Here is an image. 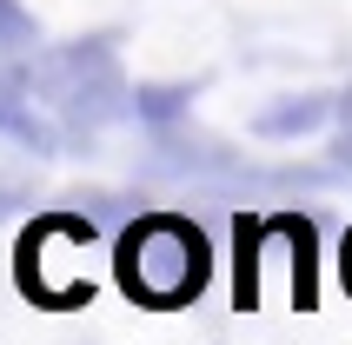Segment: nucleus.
I'll use <instances>...</instances> for the list:
<instances>
[{
  "mask_svg": "<svg viewBox=\"0 0 352 345\" xmlns=\"http://www.w3.org/2000/svg\"><path fill=\"white\" fill-rule=\"evenodd\" d=\"M120 286L140 306H186L206 292V239L199 226H186L179 212H140L133 226H120Z\"/></svg>",
  "mask_w": 352,
  "mask_h": 345,
  "instance_id": "obj_1",
  "label": "nucleus"
},
{
  "mask_svg": "<svg viewBox=\"0 0 352 345\" xmlns=\"http://www.w3.org/2000/svg\"><path fill=\"white\" fill-rule=\"evenodd\" d=\"M14 74L40 93V107H47L54 120H74V126H100V120L126 113V93H133L107 40H67V47H47V54L20 60Z\"/></svg>",
  "mask_w": 352,
  "mask_h": 345,
  "instance_id": "obj_2",
  "label": "nucleus"
},
{
  "mask_svg": "<svg viewBox=\"0 0 352 345\" xmlns=\"http://www.w3.org/2000/svg\"><path fill=\"white\" fill-rule=\"evenodd\" d=\"M0 140H14V146H27V153H60L54 113L40 107V93L14 74V67L0 74Z\"/></svg>",
  "mask_w": 352,
  "mask_h": 345,
  "instance_id": "obj_3",
  "label": "nucleus"
},
{
  "mask_svg": "<svg viewBox=\"0 0 352 345\" xmlns=\"http://www.w3.org/2000/svg\"><path fill=\"white\" fill-rule=\"evenodd\" d=\"M333 107H339L333 93H293V100H273V107H259L253 133H259V140H299V133H313V126H326V120H333Z\"/></svg>",
  "mask_w": 352,
  "mask_h": 345,
  "instance_id": "obj_4",
  "label": "nucleus"
},
{
  "mask_svg": "<svg viewBox=\"0 0 352 345\" xmlns=\"http://www.w3.org/2000/svg\"><path fill=\"white\" fill-rule=\"evenodd\" d=\"M186 100H193V87H186V80H146V87H133V93H126V113L146 120V126H173V120L186 113Z\"/></svg>",
  "mask_w": 352,
  "mask_h": 345,
  "instance_id": "obj_5",
  "label": "nucleus"
},
{
  "mask_svg": "<svg viewBox=\"0 0 352 345\" xmlns=\"http://www.w3.org/2000/svg\"><path fill=\"white\" fill-rule=\"evenodd\" d=\"M259 232H266V226H253V219L233 226V306L239 312L259 306Z\"/></svg>",
  "mask_w": 352,
  "mask_h": 345,
  "instance_id": "obj_6",
  "label": "nucleus"
},
{
  "mask_svg": "<svg viewBox=\"0 0 352 345\" xmlns=\"http://www.w3.org/2000/svg\"><path fill=\"white\" fill-rule=\"evenodd\" d=\"M67 206H74L94 232H113V226H133L140 212H146V199H133V192H74Z\"/></svg>",
  "mask_w": 352,
  "mask_h": 345,
  "instance_id": "obj_7",
  "label": "nucleus"
},
{
  "mask_svg": "<svg viewBox=\"0 0 352 345\" xmlns=\"http://www.w3.org/2000/svg\"><path fill=\"white\" fill-rule=\"evenodd\" d=\"M273 226L293 239V299H299V312H313V219H299V212H279Z\"/></svg>",
  "mask_w": 352,
  "mask_h": 345,
  "instance_id": "obj_8",
  "label": "nucleus"
},
{
  "mask_svg": "<svg viewBox=\"0 0 352 345\" xmlns=\"http://www.w3.org/2000/svg\"><path fill=\"white\" fill-rule=\"evenodd\" d=\"M34 40H40L34 14H27L20 0H0V54H27Z\"/></svg>",
  "mask_w": 352,
  "mask_h": 345,
  "instance_id": "obj_9",
  "label": "nucleus"
},
{
  "mask_svg": "<svg viewBox=\"0 0 352 345\" xmlns=\"http://www.w3.org/2000/svg\"><path fill=\"white\" fill-rule=\"evenodd\" d=\"M333 159L352 172V126H339V140H333Z\"/></svg>",
  "mask_w": 352,
  "mask_h": 345,
  "instance_id": "obj_10",
  "label": "nucleus"
},
{
  "mask_svg": "<svg viewBox=\"0 0 352 345\" xmlns=\"http://www.w3.org/2000/svg\"><path fill=\"white\" fill-rule=\"evenodd\" d=\"M339 279H346V292H352V232H346V252H339Z\"/></svg>",
  "mask_w": 352,
  "mask_h": 345,
  "instance_id": "obj_11",
  "label": "nucleus"
}]
</instances>
